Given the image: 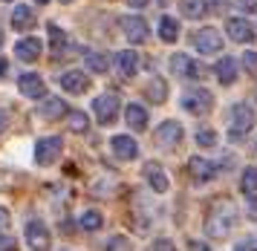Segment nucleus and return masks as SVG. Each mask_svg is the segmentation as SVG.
Here are the masks:
<instances>
[{
  "instance_id": "1",
  "label": "nucleus",
  "mask_w": 257,
  "mask_h": 251,
  "mask_svg": "<svg viewBox=\"0 0 257 251\" xmlns=\"http://www.w3.org/2000/svg\"><path fill=\"white\" fill-rule=\"evenodd\" d=\"M234 217H237V211H234L225 199H222V202H214V205L208 208V217H205V231H208V237L225 240L234 228Z\"/></svg>"
},
{
  "instance_id": "2",
  "label": "nucleus",
  "mask_w": 257,
  "mask_h": 251,
  "mask_svg": "<svg viewBox=\"0 0 257 251\" xmlns=\"http://www.w3.org/2000/svg\"><path fill=\"white\" fill-rule=\"evenodd\" d=\"M254 127V110L248 104H234L231 110V139H243Z\"/></svg>"
},
{
  "instance_id": "3",
  "label": "nucleus",
  "mask_w": 257,
  "mask_h": 251,
  "mask_svg": "<svg viewBox=\"0 0 257 251\" xmlns=\"http://www.w3.org/2000/svg\"><path fill=\"white\" fill-rule=\"evenodd\" d=\"M26 242H29V248L32 251H49V228L41 222V219H29L26 222Z\"/></svg>"
},
{
  "instance_id": "4",
  "label": "nucleus",
  "mask_w": 257,
  "mask_h": 251,
  "mask_svg": "<svg viewBox=\"0 0 257 251\" xmlns=\"http://www.w3.org/2000/svg\"><path fill=\"white\" fill-rule=\"evenodd\" d=\"M171 72H174V75H179V78H205V69H202V64L191 61L185 52H176V55L171 58Z\"/></svg>"
},
{
  "instance_id": "5",
  "label": "nucleus",
  "mask_w": 257,
  "mask_h": 251,
  "mask_svg": "<svg viewBox=\"0 0 257 251\" xmlns=\"http://www.w3.org/2000/svg\"><path fill=\"white\" fill-rule=\"evenodd\" d=\"M182 107L194 115H205V113H211V107H214V95H211L208 90H191V92H185Z\"/></svg>"
},
{
  "instance_id": "6",
  "label": "nucleus",
  "mask_w": 257,
  "mask_h": 251,
  "mask_svg": "<svg viewBox=\"0 0 257 251\" xmlns=\"http://www.w3.org/2000/svg\"><path fill=\"white\" fill-rule=\"evenodd\" d=\"M93 113L95 118L101 121V124H113L118 115V98L113 95V92H104V95H98L93 101Z\"/></svg>"
},
{
  "instance_id": "7",
  "label": "nucleus",
  "mask_w": 257,
  "mask_h": 251,
  "mask_svg": "<svg viewBox=\"0 0 257 251\" xmlns=\"http://www.w3.org/2000/svg\"><path fill=\"white\" fill-rule=\"evenodd\" d=\"M194 46H197V52H202V55H214V52L222 49V35L217 29L205 26V29H199L194 35Z\"/></svg>"
},
{
  "instance_id": "8",
  "label": "nucleus",
  "mask_w": 257,
  "mask_h": 251,
  "mask_svg": "<svg viewBox=\"0 0 257 251\" xmlns=\"http://www.w3.org/2000/svg\"><path fill=\"white\" fill-rule=\"evenodd\" d=\"M61 148H64V142H61L58 136L41 139V142L35 145V159H38V165H52V162L61 156Z\"/></svg>"
},
{
  "instance_id": "9",
  "label": "nucleus",
  "mask_w": 257,
  "mask_h": 251,
  "mask_svg": "<svg viewBox=\"0 0 257 251\" xmlns=\"http://www.w3.org/2000/svg\"><path fill=\"white\" fill-rule=\"evenodd\" d=\"M121 29H124V38H127L130 44H145L148 41V21L139 18V15L121 18Z\"/></svg>"
},
{
  "instance_id": "10",
  "label": "nucleus",
  "mask_w": 257,
  "mask_h": 251,
  "mask_svg": "<svg viewBox=\"0 0 257 251\" xmlns=\"http://www.w3.org/2000/svg\"><path fill=\"white\" fill-rule=\"evenodd\" d=\"M225 32H228V38L237 41V44H251V41H254V26L248 21H243V18H228V21H225Z\"/></svg>"
},
{
  "instance_id": "11",
  "label": "nucleus",
  "mask_w": 257,
  "mask_h": 251,
  "mask_svg": "<svg viewBox=\"0 0 257 251\" xmlns=\"http://www.w3.org/2000/svg\"><path fill=\"white\" fill-rule=\"evenodd\" d=\"M188 173H191V179L194 182H211L214 176H217V165L208 159H202V156H194V159L188 162Z\"/></svg>"
},
{
  "instance_id": "12",
  "label": "nucleus",
  "mask_w": 257,
  "mask_h": 251,
  "mask_svg": "<svg viewBox=\"0 0 257 251\" xmlns=\"http://www.w3.org/2000/svg\"><path fill=\"white\" fill-rule=\"evenodd\" d=\"M182 142V124L179 121H162L156 130V145L159 148H176Z\"/></svg>"
},
{
  "instance_id": "13",
  "label": "nucleus",
  "mask_w": 257,
  "mask_h": 251,
  "mask_svg": "<svg viewBox=\"0 0 257 251\" xmlns=\"http://www.w3.org/2000/svg\"><path fill=\"white\" fill-rule=\"evenodd\" d=\"M18 87H21V92H24L26 98H44L47 95V84L35 72H24L21 81H18Z\"/></svg>"
},
{
  "instance_id": "14",
  "label": "nucleus",
  "mask_w": 257,
  "mask_h": 251,
  "mask_svg": "<svg viewBox=\"0 0 257 251\" xmlns=\"http://www.w3.org/2000/svg\"><path fill=\"white\" fill-rule=\"evenodd\" d=\"M61 87H64L67 92L81 95V92L90 90V78H87L84 72H78V69H70V72H64V75H61Z\"/></svg>"
},
{
  "instance_id": "15",
  "label": "nucleus",
  "mask_w": 257,
  "mask_h": 251,
  "mask_svg": "<svg viewBox=\"0 0 257 251\" xmlns=\"http://www.w3.org/2000/svg\"><path fill=\"white\" fill-rule=\"evenodd\" d=\"M41 49H44V44L38 41L35 35H32V38H24V41H18V44H15V52H18L21 61H38V58H41Z\"/></svg>"
},
{
  "instance_id": "16",
  "label": "nucleus",
  "mask_w": 257,
  "mask_h": 251,
  "mask_svg": "<svg viewBox=\"0 0 257 251\" xmlns=\"http://www.w3.org/2000/svg\"><path fill=\"white\" fill-rule=\"evenodd\" d=\"M113 153H116L118 159H124V162H130V159H136L139 156V148H136V142L130 136H113Z\"/></svg>"
},
{
  "instance_id": "17",
  "label": "nucleus",
  "mask_w": 257,
  "mask_h": 251,
  "mask_svg": "<svg viewBox=\"0 0 257 251\" xmlns=\"http://www.w3.org/2000/svg\"><path fill=\"white\" fill-rule=\"evenodd\" d=\"M32 26H35V12H32V6H15V12H12V29L26 32V29H32Z\"/></svg>"
},
{
  "instance_id": "18",
  "label": "nucleus",
  "mask_w": 257,
  "mask_h": 251,
  "mask_svg": "<svg viewBox=\"0 0 257 251\" xmlns=\"http://www.w3.org/2000/svg\"><path fill=\"white\" fill-rule=\"evenodd\" d=\"M145 179H148V185H151L156 194H165V191H168V176H165V171L156 162H151V165L145 168Z\"/></svg>"
},
{
  "instance_id": "19",
  "label": "nucleus",
  "mask_w": 257,
  "mask_h": 251,
  "mask_svg": "<svg viewBox=\"0 0 257 251\" xmlns=\"http://www.w3.org/2000/svg\"><path fill=\"white\" fill-rule=\"evenodd\" d=\"M136 52L133 49H124V52H116V69L121 78H130V75H136Z\"/></svg>"
},
{
  "instance_id": "20",
  "label": "nucleus",
  "mask_w": 257,
  "mask_h": 251,
  "mask_svg": "<svg viewBox=\"0 0 257 251\" xmlns=\"http://www.w3.org/2000/svg\"><path fill=\"white\" fill-rule=\"evenodd\" d=\"M124 118H127V124L133 130H145L148 127V110L142 104H127L124 107Z\"/></svg>"
},
{
  "instance_id": "21",
  "label": "nucleus",
  "mask_w": 257,
  "mask_h": 251,
  "mask_svg": "<svg viewBox=\"0 0 257 251\" xmlns=\"http://www.w3.org/2000/svg\"><path fill=\"white\" fill-rule=\"evenodd\" d=\"M237 72H240V67H237V61L234 58H222L220 64H217V78H220V84H234V78H237Z\"/></svg>"
},
{
  "instance_id": "22",
  "label": "nucleus",
  "mask_w": 257,
  "mask_h": 251,
  "mask_svg": "<svg viewBox=\"0 0 257 251\" xmlns=\"http://www.w3.org/2000/svg\"><path fill=\"white\" fill-rule=\"evenodd\" d=\"M159 38H162L165 44H174L176 38H179V21L171 18V15H165L162 21H159Z\"/></svg>"
},
{
  "instance_id": "23",
  "label": "nucleus",
  "mask_w": 257,
  "mask_h": 251,
  "mask_svg": "<svg viewBox=\"0 0 257 251\" xmlns=\"http://www.w3.org/2000/svg\"><path fill=\"white\" fill-rule=\"evenodd\" d=\"M145 92H148V98H151L153 104H162L165 98H168V87H165V78H151L148 81V87H145Z\"/></svg>"
},
{
  "instance_id": "24",
  "label": "nucleus",
  "mask_w": 257,
  "mask_h": 251,
  "mask_svg": "<svg viewBox=\"0 0 257 251\" xmlns=\"http://www.w3.org/2000/svg\"><path fill=\"white\" fill-rule=\"evenodd\" d=\"M240 191L248 199H257V168H245L243 171V176H240Z\"/></svg>"
},
{
  "instance_id": "25",
  "label": "nucleus",
  "mask_w": 257,
  "mask_h": 251,
  "mask_svg": "<svg viewBox=\"0 0 257 251\" xmlns=\"http://www.w3.org/2000/svg\"><path fill=\"white\" fill-rule=\"evenodd\" d=\"M41 115L44 118H61V115H67V104L61 98H47L44 107H41Z\"/></svg>"
},
{
  "instance_id": "26",
  "label": "nucleus",
  "mask_w": 257,
  "mask_h": 251,
  "mask_svg": "<svg viewBox=\"0 0 257 251\" xmlns=\"http://www.w3.org/2000/svg\"><path fill=\"white\" fill-rule=\"evenodd\" d=\"M49 46H52V55H61L64 52V46H67V35H64V29L61 26H49Z\"/></svg>"
},
{
  "instance_id": "27",
  "label": "nucleus",
  "mask_w": 257,
  "mask_h": 251,
  "mask_svg": "<svg viewBox=\"0 0 257 251\" xmlns=\"http://www.w3.org/2000/svg\"><path fill=\"white\" fill-rule=\"evenodd\" d=\"M101 214L98 211H87V214H81V219H78V225H81L84 231H95V228H101Z\"/></svg>"
},
{
  "instance_id": "28",
  "label": "nucleus",
  "mask_w": 257,
  "mask_h": 251,
  "mask_svg": "<svg viewBox=\"0 0 257 251\" xmlns=\"http://www.w3.org/2000/svg\"><path fill=\"white\" fill-rule=\"evenodd\" d=\"M182 15L185 18H202L205 15V3L202 0H182Z\"/></svg>"
},
{
  "instance_id": "29",
  "label": "nucleus",
  "mask_w": 257,
  "mask_h": 251,
  "mask_svg": "<svg viewBox=\"0 0 257 251\" xmlns=\"http://www.w3.org/2000/svg\"><path fill=\"white\" fill-rule=\"evenodd\" d=\"M87 127H90V121H87V113H70V130L72 133H87Z\"/></svg>"
},
{
  "instance_id": "30",
  "label": "nucleus",
  "mask_w": 257,
  "mask_h": 251,
  "mask_svg": "<svg viewBox=\"0 0 257 251\" xmlns=\"http://www.w3.org/2000/svg\"><path fill=\"white\" fill-rule=\"evenodd\" d=\"M87 67L93 72H107V55H98V52H87Z\"/></svg>"
},
{
  "instance_id": "31",
  "label": "nucleus",
  "mask_w": 257,
  "mask_h": 251,
  "mask_svg": "<svg viewBox=\"0 0 257 251\" xmlns=\"http://www.w3.org/2000/svg\"><path fill=\"white\" fill-rule=\"evenodd\" d=\"M107 251H133V245H130L127 237H110V242H107Z\"/></svg>"
},
{
  "instance_id": "32",
  "label": "nucleus",
  "mask_w": 257,
  "mask_h": 251,
  "mask_svg": "<svg viewBox=\"0 0 257 251\" xmlns=\"http://www.w3.org/2000/svg\"><path fill=\"white\" fill-rule=\"evenodd\" d=\"M197 142L202 145V148H214V145H217V133H214V130H199Z\"/></svg>"
},
{
  "instance_id": "33",
  "label": "nucleus",
  "mask_w": 257,
  "mask_h": 251,
  "mask_svg": "<svg viewBox=\"0 0 257 251\" xmlns=\"http://www.w3.org/2000/svg\"><path fill=\"white\" fill-rule=\"evenodd\" d=\"M243 67H245V72L257 75V52H245L243 55Z\"/></svg>"
},
{
  "instance_id": "34",
  "label": "nucleus",
  "mask_w": 257,
  "mask_h": 251,
  "mask_svg": "<svg viewBox=\"0 0 257 251\" xmlns=\"http://www.w3.org/2000/svg\"><path fill=\"white\" fill-rule=\"evenodd\" d=\"M148 251H176V245L171 240H165V237H162V240H153Z\"/></svg>"
},
{
  "instance_id": "35",
  "label": "nucleus",
  "mask_w": 257,
  "mask_h": 251,
  "mask_svg": "<svg viewBox=\"0 0 257 251\" xmlns=\"http://www.w3.org/2000/svg\"><path fill=\"white\" fill-rule=\"evenodd\" d=\"M0 251H18L15 237H0Z\"/></svg>"
},
{
  "instance_id": "36",
  "label": "nucleus",
  "mask_w": 257,
  "mask_h": 251,
  "mask_svg": "<svg viewBox=\"0 0 257 251\" xmlns=\"http://www.w3.org/2000/svg\"><path fill=\"white\" fill-rule=\"evenodd\" d=\"M240 9L248 12V15H254L257 12V0H240Z\"/></svg>"
},
{
  "instance_id": "37",
  "label": "nucleus",
  "mask_w": 257,
  "mask_h": 251,
  "mask_svg": "<svg viewBox=\"0 0 257 251\" xmlns=\"http://www.w3.org/2000/svg\"><path fill=\"white\" fill-rule=\"evenodd\" d=\"M208 3H211V9L214 12H222L225 6H228V0H208Z\"/></svg>"
},
{
  "instance_id": "38",
  "label": "nucleus",
  "mask_w": 257,
  "mask_h": 251,
  "mask_svg": "<svg viewBox=\"0 0 257 251\" xmlns=\"http://www.w3.org/2000/svg\"><path fill=\"white\" fill-rule=\"evenodd\" d=\"M0 228H9V211L0 208Z\"/></svg>"
},
{
  "instance_id": "39",
  "label": "nucleus",
  "mask_w": 257,
  "mask_h": 251,
  "mask_svg": "<svg viewBox=\"0 0 257 251\" xmlns=\"http://www.w3.org/2000/svg\"><path fill=\"white\" fill-rule=\"evenodd\" d=\"M191 251H208V245H205V242H194L191 240Z\"/></svg>"
},
{
  "instance_id": "40",
  "label": "nucleus",
  "mask_w": 257,
  "mask_h": 251,
  "mask_svg": "<svg viewBox=\"0 0 257 251\" xmlns=\"http://www.w3.org/2000/svg\"><path fill=\"white\" fill-rule=\"evenodd\" d=\"M6 67H9V64H6V61H3V58H0V78H3V75H6Z\"/></svg>"
},
{
  "instance_id": "41",
  "label": "nucleus",
  "mask_w": 257,
  "mask_h": 251,
  "mask_svg": "<svg viewBox=\"0 0 257 251\" xmlns=\"http://www.w3.org/2000/svg\"><path fill=\"white\" fill-rule=\"evenodd\" d=\"M234 251H257V248H251V245H237Z\"/></svg>"
},
{
  "instance_id": "42",
  "label": "nucleus",
  "mask_w": 257,
  "mask_h": 251,
  "mask_svg": "<svg viewBox=\"0 0 257 251\" xmlns=\"http://www.w3.org/2000/svg\"><path fill=\"white\" fill-rule=\"evenodd\" d=\"M133 6H148V0H130Z\"/></svg>"
},
{
  "instance_id": "43",
  "label": "nucleus",
  "mask_w": 257,
  "mask_h": 251,
  "mask_svg": "<svg viewBox=\"0 0 257 251\" xmlns=\"http://www.w3.org/2000/svg\"><path fill=\"white\" fill-rule=\"evenodd\" d=\"M3 130H6V118H3V115H0V133H3Z\"/></svg>"
},
{
  "instance_id": "44",
  "label": "nucleus",
  "mask_w": 257,
  "mask_h": 251,
  "mask_svg": "<svg viewBox=\"0 0 257 251\" xmlns=\"http://www.w3.org/2000/svg\"><path fill=\"white\" fill-rule=\"evenodd\" d=\"M61 3H72V0H61Z\"/></svg>"
},
{
  "instance_id": "45",
  "label": "nucleus",
  "mask_w": 257,
  "mask_h": 251,
  "mask_svg": "<svg viewBox=\"0 0 257 251\" xmlns=\"http://www.w3.org/2000/svg\"><path fill=\"white\" fill-rule=\"evenodd\" d=\"M0 44H3V32H0Z\"/></svg>"
},
{
  "instance_id": "46",
  "label": "nucleus",
  "mask_w": 257,
  "mask_h": 251,
  "mask_svg": "<svg viewBox=\"0 0 257 251\" xmlns=\"http://www.w3.org/2000/svg\"><path fill=\"white\" fill-rule=\"evenodd\" d=\"M38 3H47V0H38Z\"/></svg>"
}]
</instances>
